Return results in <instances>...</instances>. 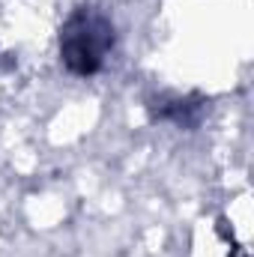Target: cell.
<instances>
[{"label": "cell", "mask_w": 254, "mask_h": 257, "mask_svg": "<svg viewBox=\"0 0 254 257\" xmlns=\"http://www.w3.org/2000/svg\"><path fill=\"white\" fill-rule=\"evenodd\" d=\"M114 48H117L114 21L90 3L75 6L60 24V36H57L60 63L75 78L99 75L108 63V57L114 54Z\"/></svg>", "instance_id": "cell-1"}, {"label": "cell", "mask_w": 254, "mask_h": 257, "mask_svg": "<svg viewBox=\"0 0 254 257\" xmlns=\"http://www.w3.org/2000/svg\"><path fill=\"white\" fill-rule=\"evenodd\" d=\"M153 111H156L159 120H168V123H174V126L189 128L200 120L203 105H200V99H180V96H174V99H162L159 108L153 105Z\"/></svg>", "instance_id": "cell-2"}]
</instances>
